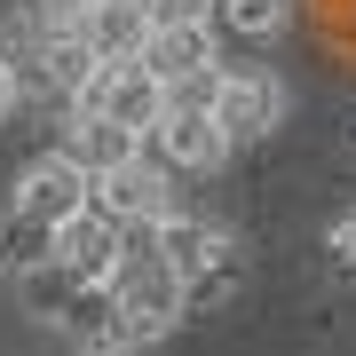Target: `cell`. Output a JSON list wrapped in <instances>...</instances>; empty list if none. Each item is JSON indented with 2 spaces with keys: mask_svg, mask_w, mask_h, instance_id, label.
<instances>
[{
  "mask_svg": "<svg viewBox=\"0 0 356 356\" xmlns=\"http://www.w3.org/2000/svg\"><path fill=\"white\" fill-rule=\"evenodd\" d=\"M88 206L111 229H151L175 214V182H166V166L159 159H119V166H103V175H88Z\"/></svg>",
  "mask_w": 356,
  "mask_h": 356,
  "instance_id": "2",
  "label": "cell"
},
{
  "mask_svg": "<svg viewBox=\"0 0 356 356\" xmlns=\"http://www.w3.org/2000/svg\"><path fill=\"white\" fill-rule=\"evenodd\" d=\"M151 151H159V166H166V175H214V166L238 151V143L214 127V111H159Z\"/></svg>",
  "mask_w": 356,
  "mask_h": 356,
  "instance_id": "7",
  "label": "cell"
},
{
  "mask_svg": "<svg viewBox=\"0 0 356 356\" xmlns=\"http://www.w3.org/2000/svg\"><path fill=\"white\" fill-rule=\"evenodd\" d=\"M135 56H143V72H151L159 88H182V79H214L222 72V48H214L206 24H151Z\"/></svg>",
  "mask_w": 356,
  "mask_h": 356,
  "instance_id": "8",
  "label": "cell"
},
{
  "mask_svg": "<svg viewBox=\"0 0 356 356\" xmlns=\"http://www.w3.org/2000/svg\"><path fill=\"white\" fill-rule=\"evenodd\" d=\"M72 32L88 40L95 56H135V48H143V32H151V16H143V0H95V8L79 16Z\"/></svg>",
  "mask_w": 356,
  "mask_h": 356,
  "instance_id": "11",
  "label": "cell"
},
{
  "mask_svg": "<svg viewBox=\"0 0 356 356\" xmlns=\"http://www.w3.org/2000/svg\"><path fill=\"white\" fill-rule=\"evenodd\" d=\"M103 301H111V332L119 341H166V332L182 325V309H191V285L166 269L151 229H135V238L119 245L111 277H103Z\"/></svg>",
  "mask_w": 356,
  "mask_h": 356,
  "instance_id": "1",
  "label": "cell"
},
{
  "mask_svg": "<svg viewBox=\"0 0 356 356\" xmlns=\"http://www.w3.org/2000/svg\"><path fill=\"white\" fill-rule=\"evenodd\" d=\"M332 261H341L348 277H356V206H348L341 222H332Z\"/></svg>",
  "mask_w": 356,
  "mask_h": 356,
  "instance_id": "14",
  "label": "cell"
},
{
  "mask_svg": "<svg viewBox=\"0 0 356 356\" xmlns=\"http://www.w3.org/2000/svg\"><path fill=\"white\" fill-rule=\"evenodd\" d=\"M135 151H143V135L111 127V119L88 111V103H72V119H64V159H72V166L103 175V166H119V159H135Z\"/></svg>",
  "mask_w": 356,
  "mask_h": 356,
  "instance_id": "10",
  "label": "cell"
},
{
  "mask_svg": "<svg viewBox=\"0 0 356 356\" xmlns=\"http://www.w3.org/2000/svg\"><path fill=\"white\" fill-rule=\"evenodd\" d=\"M72 103L103 111L111 127H127V135H151V127H159V111H166V88L143 72V56H103V64L88 72V88H79Z\"/></svg>",
  "mask_w": 356,
  "mask_h": 356,
  "instance_id": "3",
  "label": "cell"
},
{
  "mask_svg": "<svg viewBox=\"0 0 356 356\" xmlns=\"http://www.w3.org/2000/svg\"><path fill=\"white\" fill-rule=\"evenodd\" d=\"M88 206V166H72L64 151H48V159H32L24 175H16V222H64Z\"/></svg>",
  "mask_w": 356,
  "mask_h": 356,
  "instance_id": "9",
  "label": "cell"
},
{
  "mask_svg": "<svg viewBox=\"0 0 356 356\" xmlns=\"http://www.w3.org/2000/svg\"><path fill=\"white\" fill-rule=\"evenodd\" d=\"M16 111V72H8V56H0V119Z\"/></svg>",
  "mask_w": 356,
  "mask_h": 356,
  "instance_id": "17",
  "label": "cell"
},
{
  "mask_svg": "<svg viewBox=\"0 0 356 356\" xmlns=\"http://www.w3.org/2000/svg\"><path fill=\"white\" fill-rule=\"evenodd\" d=\"M143 16H151V24H206L214 0H143Z\"/></svg>",
  "mask_w": 356,
  "mask_h": 356,
  "instance_id": "13",
  "label": "cell"
},
{
  "mask_svg": "<svg viewBox=\"0 0 356 356\" xmlns=\"http://www.w3.org/2000/svg\"><path fill=\"white\" fill-rule=\"evenodd\" d=\"M119 245H127V229H111L95 206H79V214L48 222V269H56L72 293H103V277H111V261H119Z\"/></svg>",
  "mask_w": 356,
  "mask_h": 356,
  "instance_id": "4",
  "label": "cell"
},
{
  "mask_svg": "<svg viewBox=\"0 0 356 356\" xmlns=\"http://www.w3.org/2000/svg\"><path fill=\"white\" fill-rule=\"evenodd\" d=\"M214 8H222V24L238 40H277L285 16H293V0H214Z\"/></svg>",
  "mask_w": 356,
  "mask_h": 356,
  "instance_id": "12",
  "label": "cell"
},
{
  "mask_svg": "<svg viewBox=\"0 0 356 356\" xmlns=\"http://www.w3.org/2000/svg\"><path fill=\"white\" fill-rule=\"evenodd\" d=\"M206 111H214V127H222L229 143H254V135H269V127L285 119V88H277L269 72H229V64H222Z\"/></svg>",
  "mask_w": 356,
  "mask_h": 356,
  "instance_id": "5",
  "label": "cell"
},
{
  "mask_svg": "<svg viewBox=\"0 0 356 356\" xmlns=\"http://www.w3.org/2000/svg\"><path fill=\"white\" fill-rule=\"evenodd\" d=\"M151 245L166 254V269H175L191 293H214V269H229V229H214V222H191V214H166V222H151Z\"/></svg>",
  "mask_w": 356,
  "mask_h": 356,
  "instance_id": "6",
  "label": "cell"
},
{
  "mask_svg": "<svg viewBox=\"0 0 356 356\" xmlns=\"http://www.w3.org/2000/svg\"><path fill=\"white\" fill-rule=\"evenodd\" d=\"M79 356H135V341H119V332H95V341H79Z\"/></svg>",
  "mask_w": 356,
  "mask_h": 356,
  "instance_id": "16",
  "label": "cell"
},
{
  "mask_svg": "<svg viewBox=\"0 0 356 356\" xmlns=\"http://www.w3.org/2000/svg\"><path fill=\"white\" fill-rule=\"evenodd\" d=\"M88 8H95V0H40V16H48V24H79Z\"/></svg>",
  "mask_w": 356,
  "mask_h": 356,
  "instance_id": "15",
  "label": "cell"
}]
</instances>
